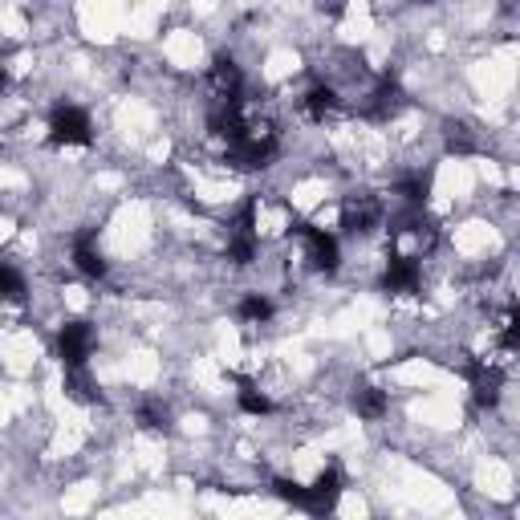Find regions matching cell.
Returning <instances> with one entry per match:
<instances>
[{"mask_svg": "<svg viewBox=\"0 0 520 520\" xmlns=\"http://www.w3.org/2000/svg\"><path fill=\"white\" fill-rule=\"evenodd\" d=\"M419 281H423V265H419V256L399 252V248L386 256L382 285H386L390 293H415V289H419Z\"/></svg>", "mask_w": 520, "mask_h": 520, "instance_id": "obj_6", "label": "cell"}, {"mask_svg": "<svg viewBox=\"0 0 520 520\" xmlns=\"http://www.w3.org/2000/svg\"><path fill=\"white\" fill-rule=\"evenodd\" d=\"M273 488H277V496H281L285 504L305 508V512H313V516H325V512H334V504H338V496H342V472H338V468H325L309 488L297 484V480H277Z\"/></svg>", "mask_w": 520, "mask_h": 520, "instance_id": "obj_1", "label": "cell"}, {"mask_svg": "<svg viewBox=\"0 0 520 520\" xmlns=\"http://www.w3.org/2000/svg\"><path fill=\"white\" fill-rule=\"evenodd\" d=\"M94 354V325L86 321H65L61 325V334H57V358L65 370H74V366H86Z\"/></svg>", "mask_w": 520, "mask_h": 520, "instance_id": "obj_4", "label": "cell"}, {"mask_svg": "<svg viewBox=\"0 0 520 520\" xmlns=\"http://www.w3.org/2000/svg\"><path fill=\"white\" fill-rule=\"evenodd\" d=\"M273 317V301L265 297V293H248L244 301H240V321L244 325H265Z\"/></svg>", "mask_w": 520, "mask_h": 520, "instance_id": "obj_12", "label": "cell"}, {"mask_svg": "<svg viewBox=\"0 0 520 520\" xmlns=\"http://www.w3.org/2000/svg\"><path fill=\"white\" fill-rule=\"evenodd\" d=\"M74 269L82 273V277H106V260H102V252H98V236L94 232H82V236H74Z\"/></svg>", "mask_w": 520, "mask_h": 520, "instance_id": "obj_7", "label": "cell"}, {"mask_svg": "<svg viewBox=\"0 0 520 520\" xmlns=\"http://www.w3.org/2000/svg\"><path fill=\"white\" fill-rule=\"evenodd\" d=\"M297 240L305 244V260L317 273H334L342 265V244L334 232L313 228V224H297Z\"/></svg>", "mask_w": 520, "mask_h": 520, "instance_id": "obj_2", "label": "cell"}, {"mask_svg": "<svg viewBox=\"0 0 520 520\" xmlns=\"http://www.w3.org/2000/svg\"><path fill=\"white\" fill-rule=\"evenodd\" d=\"M232 378H236V386H240V390H236V403H240L244 415H256V419H260V415H273V399L265 395V390H260L256 382H248V378H240V374H232Z\"/></svg>", "mask_w": 520, "mask_h": 520, "instance_id": "obj_10", "label": "cell"}, {"mask_svg": "<svg viewBox=\"0 0 520 520\" xmlns=\"http://www.w3.org/2000/svg\"><path fill=\"white\" fill-rule=\"evenodd\" d=\"M382 216H386V208H382L378 195H354V200H346V208H342V228L350 236H370L382 224Z\"/></svg>", "mask_w": 520, "mask_h": 520, "instance_id": "obj_5", "label": "cell"}, {"mask_svg": "<svg viewBox=\"0 0 520 520\" xmlns=\"http://www.w3.org/2000/svg\"><path fill=\"white\" fill-rule=\"evenodd\" d=\"M338 106H342L338 90H334V86H325V82H313V86L305 90V98H301V110H305L313 122H325Z\"/></svg>", "mask_w": 520, "mask_h": 520, "instance_id": "obj_8", "label": "cell"}, {"mask_svg": "<svg viewBox=\"0 0 520 520\" xmlns=\"http://www.w3.org/2000/svg\"><path fill=\"white\" fill-rule=\"evenodd\" d=\"M0 297L5 301H25V277L17 265H9V260H0Z\"/></svg>", "mask_w": 520, "mask_h": 520, "instance_id": "obj_14", "label": "cell"}, {"mask_svg": "<svg viewBox=\"0 0 520 520\" xmlns=\"http://www.w3.org/2000/svg\"><path fill=\"white\" fill-rule=\"evenodd\" d=\"M0 90H5V70H0Z\"/></svg>", "mask_w": 520, "mask_h": 520, "instance_id": "obj_15", "label": "cell"}, {"mask_svg": "<svg viewBox=\"0 0 520 520\" xmlns=\"http://www.w3.org/2000/svg\"><path fill=\"white\" fill-rule=\"evenodd\" d=\"M208 78H212L216 98H240V90H244V74H240V65L232 57H216Z\"/></svg>", "mask_w": 520, "mask_h": 520, "instance_id": "obj_9", "label": "cell"}, {"mask_svg": "<svg viewBox=\"0 0 520 520\" xmlns=\"http://www.w3.org/2000/svg\"><path fill=\"white\" fill-rule=\"evenodd\" d=\"M354 411L362 419H382L386 415V395L378 386H354Z\"/></svg>", "mask_w": 520, "mask_h": 520, "instance_id": "obj_11", "label": "cell"}, {"mask_svg": "<svg viewBox=\"0 0 520 520\" xmlns=\"http://www.w3.org/2000/svg\"><path fill=\"white\" fill-rule=\"evenodd\" d=\"M135 419H139V427H143V431H167V427H171V415H167V407H163L159 399L139 403Z\"/></svg>", "mask_w": 520, "mask_h": 520, "instance_id": "obj_13", "label": "cell"}, {"mask_svg": "<svg viewBox=\"0 0 520 520\" xmlns=\"http://www.w3.org/2000/svg\"><path fill=\"white\" fill-rule=\"evenodd\" d=\"M49 139L57 147H90V139H94L90 114L78 110V106H57L53 118H49Z\"/></svg>", "mask_w": 520, "mask_h": 520, "instance_id": "obj_3", "label": "cell"}]
</instances>
